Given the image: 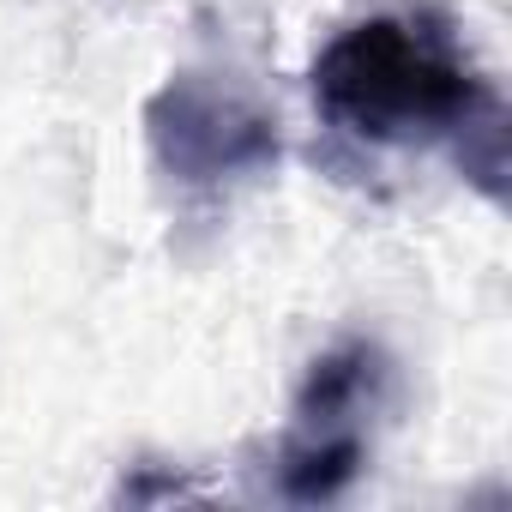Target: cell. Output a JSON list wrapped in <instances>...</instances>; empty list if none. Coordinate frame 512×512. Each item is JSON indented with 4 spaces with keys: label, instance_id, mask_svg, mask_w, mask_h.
Returning a JSON list of instances; mask_svg holds the SVG:
<instances>
[{
    "label": "cell",
    "instance_id": "6da1fadb",
    "mask_svg": "<svg viewBox=\"0 0 512 512\" xmlns=\"http://www.w3.org/2000/svg\"><path fill=\"white\" fill-rule=\"evenodd\" d=\"M314 103L332 127L374 145L494 127L488 91L410 19H362L338 31L314 61Z\"/></svg>",
    "mask_w": 512,
    "mask_h": 512
},
{
    "label": "cell",
    "instance_id": "7a4b0ae2",
    "mask_svg": "<svg viewBox=\"0 0 512 512\" xmlns=\"http://www.w3.org/2000/svg\"><path fill=\"white\" fill-rule=\"evenodd\" d=\"M151 139H157V157L187 181H217V175L266 163L278 151L260 115L205 79H175L151 103Z\"/></svg>",
    "mask_w": 512,
    "mask_h": 512
},
{
    "label": "cell",
    "instance_id": "3957f363",
    "mask_svg": "<svg viewBox=\"0 0 512 512\" xmlns=\"http://www.w3.org/2000/svg\"><path fill=\"white\" fill-rule=\"evenodd\" d=\"M380 386V350L350 338L338 350H326L296 398V428H356V410L374 398Z\"/></svg>",
    "mask_w": 512,
    "mask_h": 512
}]
</instances>
